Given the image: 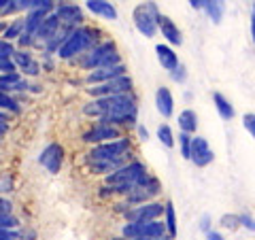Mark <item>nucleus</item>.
Returning a JSON list of instances; mask_svg holds the SVG:
<instances>
[{"mask_svg": "<svg viewBox=\"0 0 255 240\" xmlns=\"http://www.w3.org/2000/svg\"><path fill=\"white\" fill-rule=\"evenodd\" d=\"M83 115L96 119L98 123L115 125L119 130L138 121V100L134 94L107 96V98H92L83 105Z\"/></svg>", "mask_w": 255, "mask_h": 240, "instance_id": "obj_1", "label": "nucleus"}, {"mask_svg": "<svg viewBox=\"0 0 255 240\" xmlns=\"http://www.w3.org/2000/svg\"><path fill=\"white\" fill-rule=\"evenodd\" d=\"M147 174H149V170L140 159H130V162L122 166L119 170L105 177V185L111 189L113 196H126V194H130Z\"/></svg>", "mask_w": 255, "mask_h": 240, "instance_id": "obj_2", "label": "nucleus"}, {"mask_svg": "<svg viewBox=\"0 0 255 240\" xmlns=\"http://www.w3.org/2000/svg\"><path fill=\"white\" fill-rule=\"evenodd\" d=\"M98 36H100V30H98V28L85 26V23H83V26L75 28V30L66 36V41L62 43V47L58 49V53H55V55H58L60 60H66V62L79 60L83 53L90 51L94 45L100 43Z\"/></svg>", "mask_w": 255, "mask_h": 240, "instance_id": "obj_3", "label": "nucleus"}, {"mask_svg": "<svg viewBox=\"0 0 255 240\" xmlns=\"http://www.w3.org/2000/svg\"><path fill=\"white\" fill-rule=\"evenodd\" d=\"M134 155L132 138L124 134L122 138L96 145L85 153V162H130Z\"/></svg>", "mask_w": 255, "mask_h": 240, "instance_id": "obj_4", "label": "nucleus"}, {"mask_svg": "<svg viewBox=\"0 0 255 240\" xmlns=\"http://www.w3.org/2000/svg\"><path fill=\"white\" fill-rule=\"evenodd\" d=\"M77 64L87 73H92L96 68H105V66H115V64H122V55L115 41H100L98 45H94L90 51L83 53L81 58L77 60Z\"/></svg>", "mask_w": 255, "mask_h": 240, "instance_id": "obj_5", "label": "nucleus"}, {"mask_svg": "<svg viewBox=\"0 0 255 240\" xmlns=\"http://www.w3.org/2000/svg\"><path fill=\"white\" fill-rule=\"evenodd\" d=\"M159 15H162V11L157 9L155 2H145V4L134 6L132 19H134V26H136V30L142 36L153 38L157 34V17Z\"/></svg>", "mask_w": 255, "mask_h": 240, "instance_id": "obj_6", "label": "nucleus"}, {"mask_svg": "<svg viewBox=\"0 0 255 240\" xmlns=\"http://www.w3.org/2000/svg\"><path fill=\"white\" fill-rule=\"evenodd\" d=\"M159 194H162V183H159L157 177H153V174L149 172L130 194L124 196V202L130 204V206H138V204H145V202H153V200H157Z\"/></svg>", "mask_w": 255, "mask_h": 240, "instance_id": "obj_7", "label": "nucleus"}, {"mask_svg": "<svg viewBox=\"0 0 255 240\" xmlns=\"http://www.w3.org/2000/svg\"><path fill=\"white\" fill-rule=\"evenodd\" d=\"M87 94L92 98H107V96H122V94H134V81L130 75H124L119 79H113L109 83H100V85H90Z\"/></svg>", "mask_w": 255, "mask_h": 240, "instance_id": "obj_8", "label": "nucleus"}, {"mask_svg": "<svg viewBox=\"0 0 255 240\" xmlns=\"http://www.w3.org/2000/svg\"><path fill=\"white\" fill-rule=\"evenodd\" d=\"M126 223H145V221H157L164 217V202L153 200V202H145L138 206H130L126 213Z\"/></svg>", "mask_w": 255, "mask_h": 240, "instance_id": "obj_9", "label": "nucleus"}, {"mask_svg": "<svg viewBox=\"0 0 255 240\" xmlns=\"http://www.w3.org/2000/svg\"><path fill=\"white\" fill-rule=\"evenodd\" d=\"M124 136V130H119V127L115 125H107V123H98L96 121L94 125H90L87 130L83 132L81 140L85 142V145H102V142H111V140H117Z\"/></svg>", "mask_w": 255, "mask_h": 240, "instance_id": "obj_10", "label": "nucleus"}, {"mask_svg": "<svg viewBox=\"0 0 255 240\" xmlns=\"http://www.w3.org/2000/svg\"><path fill=\"white\" fill-rule=\"evenodd\" d=\"M53 13L58 15L60 23H62V26H66V28H79V26H83V21H85L83 9L79 4H73V2L55 4Z\"/></svg>", "mask_w": 255, "mask_h": 240, "instance_id": "obj_11", "label": "nucleus"}, {"mask_svg": "<svg viewBox=\"0 0 255 240\" xmlns=\"http://www.w3.org/2000/svg\"><path fill=\"white\" fill-rule=\"evenodd\" d=\"M38 162L43 168H47L51 174H58L64 166V147L60 142H49L38 155Z\"/></svg>", "mask_w": 255, "mask_h": 240, "instance_id": "obj_12", "label": "nucleus"}, {"mask_svg": "<svg viewBox=\"0 0 255 240\" xmlns=\"http://www.w3.org/2000/svg\"><path fill=\"white\" fill-rule=\"evenodd\" d=\"M189 159H191V162H194V166H198V168H206L209 164H213L215 153H213L209 140H206L204 136H194V138H191Z\"/></svg>", "mask_w": 255, "mask_h": 240, "instance_id": "obj_13", "label": "nucleus"}, {"mask_svg": "<svg viewBox=\"0 0 255 240\" xmlns=\"http://www.w3.org/2000/svg\"><path fill=\"white\" fill-rule=\"evenodd\" d=\"M124 75H128V68H126V64L122 62V64H115V66L96 68V70H92V73H87L85 75V83L87 85H100V83H109V81L119 79Z\"/></svg>", "mask_w": 255, "mask_h": 240, "instance_id": "obj_14", "label": "nucleus"}, {"mask_svg": "<svg viewBox=\"0 0 255 240\" xmlns=\"http://www.w3.org/2000/svg\"><path fill=\"white\" fill-rule=\"evenodd\" d=\"M157 32L164 36V43L170 45L172 49L174 47H179V45H183V32L179 30V26L168 17V15L162 13L157 17Z\"/></svg>", "mask_w": 255, "mask_h": 240, "instance_id": "obj_15", "label": "nucleus"}, {"mask_svg": "<svg viewBox=\"0 0 255 240\" xmlns=\"http://www.w3.org/2000/svg\"><path fill=\"white\" fill-rule=\"evenodd\" d=\"M13 62H15V66H17L19 73H23V79L36 77L41 73V64H38V60H34V55H32L30 49H15Z\"/></svg>", "mask_w": 255, "mask_h": 240, "instance_id": "obj_16", "label": "nucleus"}, {"mask_svg": "<svg viewBox=\"0 0 255 240\" xmlns=\"http://www.w3.org/2000/svg\"><path fill=\"white\" fill-rule=\"evenodd\" d=\"M155 109L164 119H170L174 115V96L168 87L159 85L155 90Z\"/></svg>", "mask_w": 255, "mask_h": 240, "instance_id": "obj_17", "label": "nucleus"}, {"mask_svg": "<svg viewBox=\"0 0 255 240\" xmlns=\"http://www.w3.org/2000/svg\"><path fill=\"white\" fill-rule=\"evenodd\" d=\"M62 28V23H60V19H58V15L55 13H49L47 17L43 19V23H41V28L36 30V43H41V45H45V43H49L51 38L58 34V30Z\"/></svg>", "mask_w": 255, "mask_h": 240, "instance_id": "obj_18", "label": "nucleus"}, {"mask_svg": "<svg viewBox=\"0 0 255 240\" xmlns=\"http://www.w3.org/2000/svg\"><path fill=\"white\" fill-rule=\"evenodd\" d=\"M155 55H157L159 66H162L166 73H172V70L181 64L177 51H174L170 45H166V43H157V45H155Z\"/></svg>", "mask_w": 255, "mask_h": 240, "instance_id": "obj_19", "label": "nucleus"}, {"mask_svg": "<svg viewBox=\"0 0 255 240\" xmlns=\"http://www.w3.org/2000/svg\"><path fill=\"white\" fill-rule=\"evenodd\" d=\"M85 9L90 11L92 15H96V17H102V19H107V21H115L119 17L115 4L107 2V0H87Z\"/></svg>", "mask_w": 255, "mask_h": 240, "instance_id": "obj_20", "label": "nucleus"}, {"mask_svg": "<svg viewBox=\"0 0 255 240\" xmlns=\"http://www.w3.org/2000/svg\"><path fill=\"white\" fill-rule=\"evenodd\" d=\"M177 123H179V132L196 136V130H198V115H196V111L194 109H183L179 113V117H177Z\"/></svg>", "mask_w": 255, "mask_h": 240, "instance_id": "obj_21", "label": "nucleus"}, {"mask_svg": "<svg viewBox=\"0 0 255 240\" xmlns=\"http://www.w3.org/2000/svg\"><path fill=\"white\" fill-rule=\"evenodd\" d=\"M213 105H215V109H217V113H219L221 119H226V121H232V119H234L236 111L232 107V102H230L221 92H215L213 94Z\"/></svg>", "mask_w": 255, "mask_h": 240, "instance_id": "obj_22", "label": "nucleus"}, {"mask_svg": "<svg viewBox=\"0 0 255 240\" xmlns=\"http://www.w3.org/2000/svg\"><path fill=\"white\" fill-rule=\"evenodd\" d=\"M164 226H166V234H168L172 240L179 234V223H177V211H174L172 202H164Z\"/></svg>", "mask_w": 255, "mask_h": 240, "instance_id": "obj_23", "label": "nucleus"}, {"mask_svg": "<svg viewBox=\"0 0 255 240\" xmlns=\"http://www.w3.org/2000/svg\"><path fill=\"white\" fill-rule=\"evenodd\" d=\"M206 17H209L213 23H221L223 19V13H226V4L221 0H204V9Z\"/></svg>", "mask_w": 255, "mask_h": 240, "instance_id": "obj_24", "label": "nucleus"}, {"mask_svg": "<svg viewBox=\"0 0 255 240\" xmlns=\"http://www.w3.org/2000/svg\"><path fill=\"white\" fill-rule=\"evenodd\" d=\"M23 32H26V21H23V17H17V19L9 21V26L2 32V36H4V41L13 43V41H17Z\"/></svg>", "mask_w": 255, "mask_h": 240, "instance_id": "obj_25", "label": "nucleus"}, {"mask_svg": "<svg viewBox=\"0 0 255 240\" xmlns=\"http://www.w3.org/2000/svg\"><path fill=\"white\" fill-rule=\"evenodd\" d=\"M155 134H157V140L162 142V145H164L166 149H172L174 145H177V136H174L172 127H170L168 123H159Z\"/></svg>", "mask_w": 255, "mask_h": 240, "instance_id": "obj_26", "label": "nucleus"}, {"mask_svg": "<svg viewBox=\"0 0 255 240\" xmlns=\"http://www.w3.org/2000/svg\"><path fill=\"white\" fill-rule=\"evenodd\" d=\"M0 111H2V113H19L21 107L11 94L0 92Z\"/></svg>", "mask_w": 255, "mask_h": 240, "instance_id": "obj_27", "label": "nucleus"}, {"mask_svg": "<svg viewBox=\"0 0 255 240\" xmlns=\"http://www.w3.org/2000/svg\"><path fill=\"white\" fill-rule=\"evenodd\" d=\"M21 226L19 219L15 215H0V230H17Z\"/></svg>", "mask_w": 255, "mask_h": 240, "instance_id": "obj_28", "label": "nucleus"}, {"mask_svg": "<svg viewBox=\"0 0 255 240\" xmlns=\"http://www.w3.org/2000/svg\"><path fill=\"white\" fill-rule=\"evenodd\" d=\"M191 138L194 136H189V134H183L179 132V151H181V155L189 159V151H191Z\"/></svg>", "mask_w": 255, "mask_h": 240, "instance_id": "obj_29", "label": "nucleus"}, {"mask_svg": "<svg viewBox=\"0 0 255 240\" xmlns=\"http://www.w3.org/2000/svg\"><path fill=\"white\" fill-rule=\"evenodd\" d=\"M13 53H15V45L4 41V38H0V62L13 60Z\"/></svg>", "mask_w": 255, "mask_h": 240, "instance_id": "obj_30", "label": "nucleus"}, {"mask_svg": "<svg viewBox=\"0 0 255 240\" xmlns=\"http://www.w3.org/2000/svg\"><path fill=\"white\" fill-rule=\"evenodd\" d=\"M168 75H170L172 81H174V83H179V85H183V83L187 81V68L183 66V64H179V66L174 68L172 73H168Z\"/></svg>", "mask_w": 255, "mask_h": 240, "instance_id": "obj_31", "label": "nucleus"}, {"mask_svg": "<svg viewBox=\"0 0 255 240\" xmlns=\"http://www.w3.org/2000/svg\"><path fill=\"white\" fill-rule=\"evenodd\" d=\"M17 11H19L17 0H0V15H11Z\"/></svg>", "mask_w": 255, "mask_h": 240, "instance_id": "obj_32", "label": "nucleus"}, {"mask_svg": "<svg viewBox=\"0 0 255 240\" xmlns=\"http://www.w3.org/2000/svg\"><path fill=\"white\" fill-rule=\"evenodd\" d=\"M219 223H221V228H226V230L241 228V223H238V215H223Z\"/></svg>", "mask_w": 255, "mask_h": 240, "instance_id": "obj_33", "label": "nucleus"}, {"mask_svg": "<svg viewBox=\"0 0 255 240\" xmlns=\"http://www.w3.org/2000/svg\"><path fill=\"white\" fill-rule=\"evenodd\" d=\"M243 125H245V130L251 134V138H255V113H245L243 115Z\"/></svg>", "mask_w": 255, "mask_h": 240, "instance_id": "obj_34", "label": "nucleus"}, {"mask_svg": "<svg viewBox=\"0 0 255 240\" xmlns=\"http://www.w3.org/2000/svg\"><path fill=\"white\" fill-rule=\"evenodd\" d=\"M238 223H241V228L249 230L255 234V219L251 217V215H238Z\"/></svg>", "mask_w": 255, "mask_h": 240, "instance_id": "obj_35", "label": "nucleus"}, {"mask_svg": "<svg viewBox=\"0 0 255 240\" xmlns=\"http://www.w3.org/2000/svg\"><path fill=\"white\" fill-rule=\"evenodd\" d=\"M0 73L2 75H15L17 73V66H15L13 60H4V62H0Z\"/></svg>", "mask_w": 255, "mask_h": 240, "instance_id": "obj_36", "label": "nucleus"}, {"mask_svg": "<svg viewBox=\"0 0 255 240\" xmlns=\"http://www.w3.org/2000/svg\"><path fill=\"white\" fill-rule=\"evenodd\" d=\"M19 232L17 230H0V240H19Z\"/></svg>", "mask_w": 255, "mask_h": 240, "instance_id": "obj_37", "label": "nucleus"}, {"mask_svg": "<svg viewBox=\"0 0 255 240\" xmlns=\"http://www.w3.org/2000/svg\"><path fill=\"white\" fill-rule=\"evenodd\" d=\"M13 213V202L9 198H0V215H11Z\"/></svg>", "mask_w": 255, "mask_h": 240, "instance_id": "obj_38", "label": "nucleus"}, {"mask_svg": "<svg viewBox=\"0 0 255 240\" xmlns=\"http://www.w3.org/2000/svg\"><path fill=\"white\" fill-rule=\"evenodd\" d=\"M200 230L204 232V234L213 230V223H211V217H209V215H202V219H200Z\"/></svg>", "mask_w": 255, "mask_h": 240, "instance_id": "obj_39", "label": "nucleus"}, {"mask_svg": "<svg viewBox=\"0 0 255 240\" xmlns=\"http://www.w3.org/2000/svg\"><path fill=\"white\" fill-rule=\"evenodd\" d=\"M206 240H226V236L221 234V232H217V230H211V232H206Z\"/></svg>", "mask_w": 255, "mask_h": 240, "instance_id": "obj_40", "label": "nucleus"}, {"mask_svg": "<svg viewBox=\"0 0 255 240\" xmlns=\"http://www.w3.org/2000/svg\"><path fill=\"white\" fill-rule=\"evenodd\" d=\"M136 132H138V140H142V142H147V140H149V132H147V127H142V125H138V123H136Z\"/></svg>", "mask_w": 255, "mask_h": 240, "instance_id": "obj_41", "label": "nucleus"}, {"mask_svg": "<svg viewBox=\"0 0 255 240\" xmlns=\"http://www.w3.org/2000/svg\"><path fill=\"white\" fill-rule=\"evenodd\" d=\"M189 6L196 11H202L204 9V0H189Z\"/></svg>", "mask_w": 255, "mask_h": 240, "instance_id": "obj_42", "label": "nucleus"}, {"mask_svg": "<svg viewBox=\"0 0 255 240\" xmlns=\"http://www.w3.org/2000/svg\"><path fill=\"white\" fill-rule=\"evenodd\" d=\"M0 125H9V113H2V111H0Z\"/></svg>", "mask_w": 255, "mask_h": 240, "instance_id": "obj_43", "label": "nucleus"}, {"mask_svg": "<svg viewBox=\"0 0 255 240\" xmlns=\"http://www.w3.org/2000/svg\"><path fill=\"white\" fill-rule=\"evenodd\" d=\"M251 41H253V47H255V15H251Z\"/></svg>", "mask_w": 255, "mask_h": 240, "instance_id": "obj_44", "label": "nucleus"}, {"mask_svg": "<svg viewBox=\"0 0 255 240\" xmlns=\"http://www.w3.org/2000/svg\"><path fill=\"white\" fill-rule=\"evenodd\" d=\"M136 240H172L170 236H162V238H136Z\"/></svg>", "mask_w": 255, "mask_h": 240, "instance_id": "obj_45", "label": "nucleus"}, {"mask_svg": "<svg viewBox=\"0 0 255 240\" xmlns=\"http://www.w3.org/2000/svg\"><path fill=\"white\" fill-rule=\"evenodd\" d=\"M6 132H9V125H0V138H2Z\"/></svg>", "mask_w": 255, "mask_h": 240, "instance_id": "obj_46", "label": "nucleus"}, {"mask_svg": "<svg viewBox=\"0 0 255 240\" xmlns=\"http://www.w3.org/2000/svg\"><path fill=\"white\" fill-rule=\"evenodd\" d=\"M6 26H9V21H0V34L6 30Z\"/></svg>", "mask_w": 255, "mask_h": 240, "instance_id": "obj_47", "label": "nucleus"}, {"mask_svg": "<svg viewBox=\"0 0 255 240\" xmlns=\"http://www.w3.org/2000/svg\"><path fill=\"white\" fill-rule=\"evenodd\" d=\"M253 15H255V2H253Z\"/></svg>", "mask_w": 255, "mask_h": 240, "instance_id": "obj_48", "label": "nucleus"}]
</instances>
